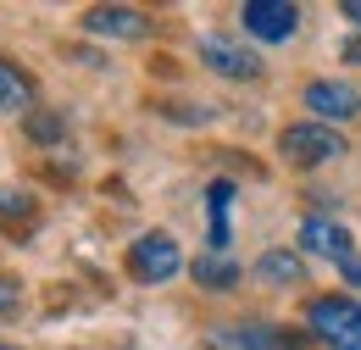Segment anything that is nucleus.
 I'll list each match as a JSON object with an SVG mask.
<instances>
[{
  "label": "nucleus",
  "mask_w": 361,
  "mask_h": 350,
  "mask_svg": "<svg viewBox=\"0 0 361 350\" xmlns=\"http://www.w3.org/2000/svg\"><path fill=\"white\" fill-rule=\"evenodd\" d=\"M278 156L289 162V167H300V173H312V167H328V162H339L345 156V133L334 128V123H289V128L278 133Z\"/></svg>",
  "instance_id": "f257e3e1"
},
{
  "label": "nucleus",
  "mask_w": 361,
  "mask_h": 350,
  "mask_svg": "<svg viewBox=\"0 0 361 350\" xmlns=\"http://www.w3.org/2000/svg\"><path fill=\"white\" fill-rule=\"evenodd\" d=\"M306 328L312 339L334 350H361V301L350 295H312L306 301Z\"/></svg>",
  "instance_id": "f03ea898"
},
{
  "label": "nucleus",
  "mask_w": 361,
  "mask_h": 350,
  "mask_svg": "<svg viewBox=\"0 0 361 350\" xmlns=\"http://www.w3.org/2000/svg\"><path fill=\"white\" fill-rule=\"evenodd\" d=\"M200 61H206V73H217L228 84H250V78L267 73L262 56L245 40H233V34H200Z\"/></svg>",
  "instance_id": "7ed1b4c3"
},
{
  "label": "nucleus",
  "mask_w": 361,
  "mask_h": 350,
  "mask_svg": "<svg viewBox=\"0 0 361 350\" xmlns=\"http://www.w3.org/2000/svg\"><path fill=\"white\" fill-rule=\"evenodd\" d=\"M239 28L256 44H283L300 34V6H289V0H245L239 6Z\"/></svg>",
  "instance_id": "20e7f679"
},
{
  "label": "nucleus",
  "mask_w": 361,
  "mask_h": 350,
  "mask_svg": "<svg viewBox=\"0 0 361 350\" xmlns=\"http://www.w3.org/2000/svg\"><path fill=\"white\" fill-rule=\"evenodd\" d=\"M206 350H306V334L267 328V322H223V328H212Z\"/></svg>",
  "instance_id": "39448f33"
},
{
  "label": "nucleus",
  "mask_w": 361,
  "mask_h": 350,
  "mask_svg": "<svg viewBox=\"0 0 361 350\" xmlns=\"http://www.w3.org/2000/svg\"><path fill=\"white\" fill-rule=\"evenodd\" d=\"M128 272H134L139 284H167V278H178L183 272V251L173 234H139L134 251H128Z\"/></svg>",
  "instance_id": "423d86ee"
},
{
  "label": "nucleus",
  "mask_w": 361,
  "mask_h": 350,
  "mask_svg": "<svg viewBox=\"0 0 361 350\" xmlns=\"http://www.w3.org/2000/svg\"><path fill=\"white\" fill-rule=\"evenodd\" d=\"M306 111H312L317 123H322V117L345 123V117L361 111V89L345 84V78H317V84H306Z\"/></svg>",
  "instance_id": "0eeeda50"
},
{
  "label": "nucleus",
  "mask_w": 361,
  "mask_h": 350,
  "mask_svg": "<svg viewBox=\"0 0 361 350\" xmlns=\"http://www.w3.org/2000/svg\"><path fill=\"white\" fill-rule=\"evenodd\" d=\"M300 251H312L322 262H350L356 256V239H350V228L334 217H306L300 222Z\"/></svg>",
  "instance_id": "6e6552de"
},
{
  "label": "nucleus",
  "mask_w": 361,
  "mask_h": 350,
  "mask_svg": "<svg viewBox=\"0 0 361 350\" xmlns=\"http://www.w3.org/2000/svg\"><path fill=\"white\" fill-rule=\"evenodd\" d=\"M84 28L94 40H139V34H150V17L134 11V6H90Z\"/></svg>",
  "instance_id": "1a4fd4ad"
},
{
  "label": "nucleus",
  "mask_w": 361,
  "mask_h": 350,
  "mask_svg": "<svg viewBox=\"0 0 361 350\" xmlns=\"http://www.w3.org/2000/svg\"><path fill=\"white\" fill-rule=\"evenodd\" d=\"M189 272H195V284H206V289H233V284L245 278V272H239V262H233L228 251H200Z\"/></svg>",
  "instance_id": "9d476101"
},
{
  "label": "nucleus",
  "mask_w": 361,
  "mask_h": 350,
  "mask_svg": "<svg viewBox=\"0 0 361 350\" xmlns=\"http://www.w3.org/2000/svg\"><path fill=\"white\" fill-rule=\"evenodd\" d=\"M28 106H34V78H28L17 61L0 56V111H17V117H23Z\"/></svg>",
  "instance_id": "9b49d317"
},
{
  "label": "nucleus",
  "mask_w": 361,
  "mask_h": 350,
  "mask_svg": "<svg viewBox=\"0 0 361 350\" xmlns=\"http://www.w3.org/2000/svg\"><path fill=\"white\" fill-rule=\"evenodd\" d=\"M256 278H267V284H300V278H306V262H300L295 251H262Z\"/></svg>",
  "instance_id": "f8f14e48"
},
{
  "label": "nucleus",
  "mask_w": 361,
  "mask_h": 350,
  "mask_svg": "<svg viewBox=\"0 0 361 350\" xmlns=\"http://www.w3.org/2000/svg\"><path fill=\"white\" fill-rule=\"evenodd\" d=\"M206 200H212V245H206V251H228V206H233V183L217 178V183L206 189Z\"/></svg>",
  "instance_id": "ddd939ff"
},
{
  "label": "nucleus",
  "mask_w": 361,
  "mask_h": 350,
  "mask_svg": "<svg viewBox=\"0 0 361 350\" xmlns=\"http://www.w3.org/2000/svg\"><path fill=\"white\" fill-rule=\"evenodd\" d=\"M23 128H28V139H39V145H56V139H67V117L61 111H28Z\"/></svg>",
  "instance_id": "4468645a"
},
{
  "label": "nucleus",
  "mask_w": 361,
  "mask_h": 350,
  "mask_svg": "<svg viewBox=\"0 0 361 350\" xmlns=\"http://www.w3.org/2000/svg\"><path fill=\"white\" fill-rule=\"evenodd\" d=\"M0 217H34V195L28 189H17V183H0Z\"/></svg>",
  "instance_id": "2eb2a0df"
},
{
  "label": "nucleus",
  "mask_w": 361,
  "mask_h": 350,
  "mask_svg": "<svg viewBox=\"0 0 361 350\" xmlns=\"http://www.w3.org/2000/svg\"><path fill=\"white\" fill-rule=\"evenodd\" d=\"M17 311H23V284L0 272V322H6V317H17Z\"/></svg>",
  "instance_id": "dca6fc26"
},
{
  "label": "nucleus",
  "mask_w": 361,
  "mask_h": 350,
  "mask_svg": "<svg viewBox=\"0 0 361 350\" xmlns=\"http://www.w3.org/2000/svg\"><path fill=\"white\" fill-rule=\"evenodd\" d=\"M339 278H345L350 289H361V256H350V262H339Z\"/></svg>",
  "instance_id": "f3484780"
},
{
  "label": "nucleus",
  "mask_w": 361,
  "mask_h": 350,
  "mask_svg": "<svg viewBox=\"0 0 361 350\" xmlns=\"http://www.w3.org/2000/svg\"><path fill=\"white\" fill-rule=\"evenodd\" d=\"M345 17H350V23H361V0H345Z\"/></svg>",
  "instance_id": "a211bd4d"
},
{
  "label": "nucleus",
  "mask_w": 361,
  "mask_h": 350,
  "mask_svg": "<svg viewBox=\"0 0 361 350\" xmlns=\"http://www.w3.org/2000/svg\"><path fill=\"white\" fill-rule=\"evenodd\" d=\"M345 61H361V40H350V44H345Z\"/></svg>",
  "instance_id": "6ab92c4d"
},
{
  "label": "nucleus",
  "mask_w": 361,
  "mask_h": 350,
  "mask_svg": "<svg viewBox=\"0 0 361 350\" xmlns=\"http://www.w3.org/2000/svg\"><path fill=\"white\" fill-rule=\"evenodd\" d=\"M0 350H11V345H0Z\"/></svg>",
  "instance_id": "aec40b11"
}]
</instances>
